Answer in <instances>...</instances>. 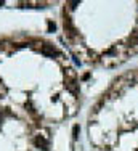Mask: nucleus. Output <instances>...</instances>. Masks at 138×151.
<instances>
[{
  "mask_svg": "<svg viewBox=\"0 0 138 151\" xmlns=\"http://www.w3.org/2000/svg\"><path fill=\"white\" fill-rule=\"evenodd\" d=\"M42 53H43V55H48V56H53V55H56V50H55L53 47L43 45V47H42Z\"/></svg>",
  "mask_w": 138,
  "mask_h": 151,
  "instance_id": "nucleus-1",
  "label": "nucleus"
},
{
  "mask_svg": "<svg viewBox=\"0 0 138 151\" xmlns=\"http://www.w3.org/2000/svg\"><path fill=\"white\" fill-rule=\"evenodd\" d=\"M35 145H37V146H42L43 150L48 146L47 140H45V138H42V137H37V138H35Z\"/></svg>",
  "mask_w": 138,
  "mask_h": 151,
  "instance_id": "nucleus-2",
  "label": "nucleus"
},
{
  "mask_svg": "<svg viewBox=\"0 0 138 151\" xmlns=\"http://www.w3.org/2000/svg\"><path fill=\"white\" fill-rule=\"evenodd\" d=\"M77 133H79V127H77V125H74V129H72V137L77 138Z\"/></svg>",
  "mask_w": 138,
  "mask_h": 151,
  "instance_id": "nucleus-3",
  "label": "nucleus"
},
{
  "mask_svg": "<svg viewBox=\"0 0 138 151\" xmlns=\"http://www.w3.org/2000/svg\"><path fill=\"white\" fill-rule=\"evenodd\" d=\"M48 31H55V22H48Z\"/></svg>",
  "mask_w": 138,
  "mask_h": 151,
  "instance_id": "nucleus-4",
  "label": "nucleus"
},
{
  "mask_svg": "<svg viewBox=\"0 0 138 151\" xmlns=\"http://www.w3.org/2000/svg\"><path fill=\"white\" fill-rule=\"evenodd\" d=\"M0 124H2V114H0Z\"/></svg>",
  "mask_w": 138,
  "mask_h": 151,
  "instance_id": "nucleus-5",
  "label": "nucleus"
},
{
  "mask_svg": "<svg viewBox=\"0 0 138 151\" xmlns=\"http://www.w3.org/2000/svg\"><path fill=\"white\" fill-rule=\"evenodd\" d=\"M0 5H3V2H0Z\"/></svg>",
  "mask_w": 138,
  "mask_h": 151,
  "instance_id": "nucleus-6",
  "label": "nucleus"
}]
</instances>
